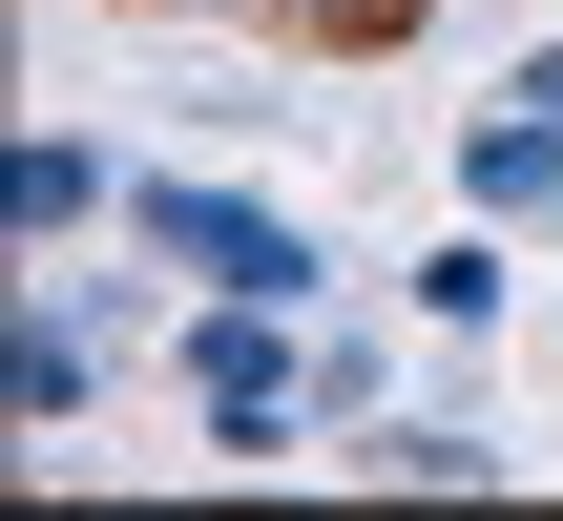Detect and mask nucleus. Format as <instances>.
<instances>
[{
	"label": "nucleus",
	"mask_w": 563,
	"mask_h": 521,
	"mask_svg": "<svg viewBox=\"0 0 563 521\" xmlns=\"http://www.w3.org/2000/svg\"><path fill=\"white\" fill-rule=\"evenodd\" d=\"M125 251H167V271H209V292H334V251L292 230V209H251V188H125Z\"/></svg>",
	"instance_id": "1"
},
{
	"label": "nucleus",
	"mask_w": 563,
	"mask_h": 521,
	"mask_svg": "<svg viewBox=\"0 0 563 521\" xmlns=\"http://www.w3.org/2000/svg\"><path fill=\"white\" fill-rule=\"evenodd\" d=\"M104 355H125V313L84 334L63 292H21V334H0V418H21V439H63V418H104Z\"/></svg>",
	"instance_id": "2"
},
{
	"label": "nucleus",
	"mask_w": 563,
	"mask_h": 521,
	"mask_svg": "<svg viewBox=\"0 0 563 521\" xmlns=\"http://www.w3.org/2000/svg\"><path fill=\"white\" fill-rule=\"evenodd\" d=\"M63 230H125V188H104L84 125H21L0 146V251H63Z\"/></svg>",
	"instance_id": "3"
},
{
	"label": "nucleus",
	"mask_w": 563,
	"mask_h": 521,
	"mask_svg": "<svg viewBox=\"0 0 563 521\" xmlns=\"http://www.w3.org/2000/svg\"><path fill=\"white\" fill-rule=\"evenodd\" d=\"M460 188H481V209H563V104H522V84H501V104L460 125Z\"/></svg>",
	"instance_id": "4"
},
{
	"label": "nucleus",
	"mask_w": 563,
	"mask_h": 521,
	"mask_svg": "<svg viewBox=\"0 0 563 521\" xmlns=\"http://www.w3.org/2000/svg\"><path fill=\"white\" fill-rule=\"evenodd\" d=\"M376 480H439V501H481L501 480V418H397V439H355Z\"/></svg>",
	"instance_id": "5"
},
{
	"label": "nucleus",
	"mask_w": 563,
	"mask_h": 521,
	"mask_svg": "<svg viewBox=\"0 0 563 521\" xmlns=\"http://www.w3.org/2000/svg\"><path fill=\"white\" fill-rule=\"evenodd\" d=\"M418 313H439V334H481V313H501V230H439V271H418Z\"/></svg>",
	"instance_id": "6"
},
{
	"label": "nucleus",
	"mask_w": 563,
	"mask_h": 521,
	"mask_svg": "<svg viewBox=\"0 0 563 521\" xmlns=\"http://www.w3.org/2000/svg\"><path fill=\"white\" fill-rule=\"evenodd\" d=\"M251 21H272V42H418L439 0H251Z\"/></svg>",
	"instance_id": "7"
},
{
	"label": "nucleus",
	"mask_w": 563,
	"mask_h": 521,
	"mask_svg": "<svg viewBox=\"0 0 563 521\" xmlns=\"http://www.w3.org/2000/svg\"><path fill=\"white\" fill-rule=\"evenodd\" d=\"M522 104H563V42H543V63H522Z\"/></svg>",
	"instance_id": "8"
}]
</instances>
